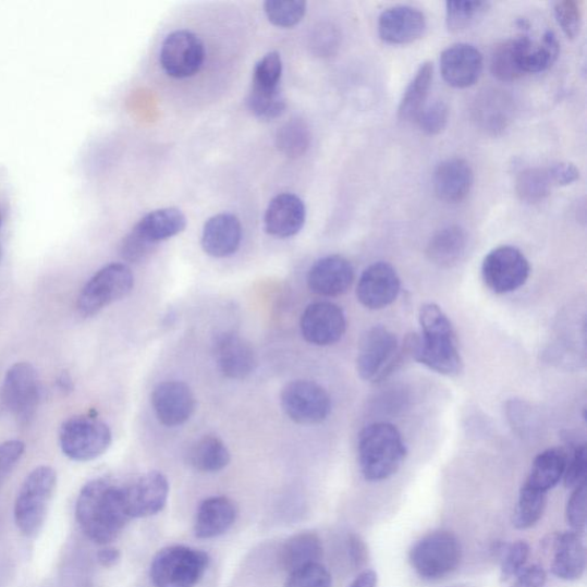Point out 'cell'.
<instances>
[{
  "mask_svg": "<svg viewBox=\"0 0 587 587\" xmlns=\"http://www.w3.org/2000/svg\"><path fill=\"white\" fill-rule=\"evenodd\" d=\"M0 225H2V212H0Z\"/></svg>",
  "mask_w": 587,
  "mask_h": 587,
  "instance_id": "obj_58",
  "label": "cell"
},
{
  "mask_svg": "<svg viewBox=\"0 0 587 587\" xmlns=\"http://www.w3.org/2000/svg\"><path fill=\"white\" fill-rule=\"evenodd\" d=\"M187 225L185 215L178 208H162L147 213L133 229L147 243L157 246L182 233Z\"/></svg>",
  "mask_w": 587,
  "mask_h": 587,
  "instance_id": "obj_29",
  "label": "cell"
},
{
  "mask_svg": "<svg viewBox=\"0 0 587 587\" xmlns=\"http://www.w3.org/2000/svg\"><path fill=\"white\" fill-rule=\"evenodd\" d=\"M490 69L493 76L503 82H512L525 75L518 66L514 39L500 42L494 48Z\"/></svg>",
  "mask_w": 587,
  "mask_h": 587,
  "instance_id": "obj_39",
  "label": "cell"
},
{
  "mask_svg": "<svg viewBox=\"0 0 587 587\" xmlns=\"http://www.w3.org/2000/svg\"><path fill=\"white\" fill-rule=\"evenodd\" d=\"M134 285V274L125 265H108L86 282L77 299V309L84 317L95 316L132 293Z\"/></svg>",
  "mask_w": 587,
  "mask_h": 587,
  "instance_id": "obj_7",
  "label": "cell"
},
{
  "mask_svg": "<svg viewBox=\"0 0 587 587\" xmlns=\"http://www.w3.org/2000/svg\"><path fill=\"white\" fill-rule=\"evenodd\" d=\"M475 113L478 123L497 134L507 126L511 111L504 96L490 94L478 100Z\"/></svg>",
  "mask_w": 587,
  "mask_h": 587,
  "instance_id": "obj_37",
  "label": "cell"
},
{
  "mask_svg": "<svg viewBox=\"0 0 587 587\" xmlns=\"http://www.w3.org/2000/svg\"><path fill=\"white\" fill-rule=\"evenodd\" d=\"M529 554L530 548L525 540H517L506 547L503 551L502 565H500L502 582H507L524 572Z\"/></svg>",
  "mask_w": 587,
  "mask_h": 587,
  "instance_id": "obj_43",
  "label": "cell"
},
{
  "mask_svg": "<svg viewBox=\"0 0 587 587\" xmlns=\"http://www.w3.org/2000/svg\"><path fill=\"white\" fill-rule=\"evenodd\" d=\"M378 575L374 571H365L358 575L350 587H377Z\"/></svg>",
  "mask_w": 587,
  "mask_h": 587,
  "instance_id": "obj_56",
  "label": "cell"
},
{
  "mask_svg": "<svg viewBox=\"0 0 587 587\" xmlns=\"http://www.w3.org/2000/svg\"><path fill=\"white\" fill-rule=\"evenodd\" d=\"M307 219L306 205L292 193L277 195L266 211V231L276 237L286 239L296 235Z\"/></svg>",
  "mask_w": 587,
  "mask_h": 587,
  "instance_id": "obj_22",
  "label": "cell"
},
{
  "mask_svg": "<svg viewBox=\"0 0 587 587\" xmlns=\"http://www.w3.org/2000/svg\"><path fill=\"white\" fill-rule=\"evenodd\" d=\"M76 516L85 536L100 546L115 540L130 521L121 487L101 478L82 489Z\"/></svg>",
  "mask_w": 587,
  "mask_h": 587,
  "instance_id": "obj_2",
  "label": "cell"
},
{
  "mask_svg": "<svg viewBox=\"0 0 587 587\" xmlns=\"http://www.w3.org/2000/svg\"><path fill=\"white\" fill-rule=\"evenodd\" d=\"M215 358L222 375L232 380H243L255 372L257 366L253 346L242 337L223 333L215 342Z\"/></svg>",
  "mask_w": 587,
  "mask_h": 587,
  "instance_id": "obj_21",
  "label": "cell"
},
{
  "mask_svg": "<svg viewBox=\"0 0 587 587\" xmlns=\"http://www.w3.org/2000/svg\"><path fill=\"white\" fill-rule=\"evenodd\" d=\"M565 517L572 531L583 534L586 528V484L573 489L565 507Z\"/></svg>",
  "mask_w": 587,
  "mask_h": 587,
  "instance_id": "obj_49",
  "label": "cell"
},
{
  "mask_svg": "<svg viewBox=\"0 0 587 587\" xmlns=\"http://www.w3.org/2000/svg\"><path fill=\"white\" fill-rule=\"evenodd\" d=\"M586 570V549L580 534L562 533L553 542L552 574L562 580H577Z\"/></svg>",
  "mask_w": 587,
  "mask_h": 587,
  "instance_id": "obj_26",
  "label": "cell"
},
{
  "mask_svg": "<svg viewBox=\"0 0 587 587\" xmlns=\"http://www.w3.org/2000/svg\"><path fill=\"white\" fill-rule=\"evenodd\" d=\"M0 254H2V250H0Z\"/></svg>",
  "mask_w": 587,
  "mask_h": 587,
  "instance_id": "obj_59",
  "label": "cell"
},
{
  "mask_svg": "<svg viewBox=\"0 0 587 587\" xmlns=\"http://www.w3.org/2000/svg\"><path fill=\"white\" fill-rule=\"evenodd\" d=\"M209 555L183 546L162 549L150 563L149 576L156 587H195L205 576Z\"/></svg>",
  "mask_w": 587,
  "mask_h": 587,
  "instance_id": "obj_5",
  "label": "cell"
},
{
  "mask_svg": "<svg viewBox=\"0 0 587 587\" xmlns=\"http://www.w3.org/2000/svg\"><path fill=\"white\" fill-rule=\"evenodd\" d=\"M554 13L559 26L570 38H575L582 28L583 12L580 4L575 0H563L554 5Z\"/></svg>",
  "mask_w": 587,
  "mask_h": 587,
  "instance_id": "obj_46",
  "label": "cell"
},
{
  "mask_svg": "<svg viewBox=\"0 0 587 587\" xmlns=\"http://www.w3.org/2000/svg\"><path fill=\"white\" fill-rule=\"evenodd\" d=\"M421 334L407 340L406 351L418 363L443 376H460L464 360L453 326L435 303L424 304L419 311Z\"/></svg>",
  "mask_w": 587,
  "mask_h": 587,
  "instance_id": "obj_1",
  "label": "cell"
},
{
  "mask_svg": "<svg viewBox=\"0 0 587 587\" xmlns=\"http://www.w3.org/2000/svg\"><path fill=\"white\" fill-rule=\"evenodd\" d=\"M548 493L538 491L527 485L522 486L514 511L513 525L516 529L527 530L538 524L546 512Z\"/></svg>",
  "mask_w": 587,
  "mask_h": 587,
  "instance_id": "obj_34",
  "label": "cell"
},
{
  "mask_svg": "<svg viewBox=\"0 0 587 587\" xmlns=\"http://www.w3.org/2000/svg\"><path fill=\"white\" fill-rule=\"evenodd\" d=\"M26 445L21 441H8L0 444V485L23 458Z\"/></svg>",
  "mask_w": 587,
  "mask_h": 587,
  "instance_id": "obj_51",
  "label": "cell"
},
{
  "mask_svg": "<svg viewBox=\"0 0 587 587\" xmlns=\"http://www.w3.org/2000/svg\"><path fill=\"white\" fill-rule=\"evenodd\" d=\"M530 271V264L525 254L513 246L492 249L482 264L485 284L496 294L517 291L526 284Z\"/></svg>",
  "mask_w": 587,
  "mask_h": 587,
  "instance_id": "obj_10",
  "label": "cell"
},
{
  "mask_svg": "<svg viewBox=\"0 0 587 587\" xmlns=\"http://www.w3.org/2000/svg\"><path fill=\"white\" fill-rule=\"evenodd\" d=\"M5 406L21 424L35 417L40 388L36 369L29 363H16L8 371L3 386Z\"/></svg>",
  "mask_w": 587,
  "mask_h": 587,
  "instance_id": "obj_13",
  "label": "cell"
},
{
  "mask_svg": "<svg viewBox=\"0 0 587 587\" xmlns=\"http://www.w3.org/2000/svg\"><path fill=\"white\" fill-rule=\"evenodd\" d=\"M427 28L425 14L416 8L400 5L384 10L378 21L380 38L403 46L419 39Z\"/></svg>",
  "mask_w": 587,
  "mask_h": 587,
  "instance_id": "obj_20",
  "label": "cell"
},
{
  "mask_svg": "<svg viewBox=\"0 0 587 587\" xmlns=\"http://www.w3.org/2000/svg\"><path fill=\"white\" fill-rule=\"evenodd\" d=\"M587 454L584 444L574 449L565 466L563 482L565 488L575 489L586 484Z\"/></svg>",
  "mask_w": 587,
  "mask_h": 587,
  "instance_id": "obj_48",
  "label": "cell"
},
{
  "mask_svg": "<svg viewBox=\"0 0 587 587\" xmlns=\"http://www.w3.org/2000/svg\"><path fill=\"white\" fill-rule=\"evenodd\" d=\"M59 441L63 454L70 460L91 462L111 447L112 431L97 418L73 417L62 424Z\"/></svg>",
  "mask_w": 587,
  "mask_h": 587,
  "instance_id": "obj_8",
  "label": "cell"
},
{
  "mask_svg": "<svg viewBox=\"0 0 587 587\" xmlns=\"http://www.w3.org/2000/svg\"><path fill=\"white\" fill-rule=\"evenodd\" d=\"M281 406L288 417L299 425H316L329 418L331 398L320 384L298 380L289 383L281 393Z\"/></svg>",
  "mask_w": 587,
  "mask_h": 587,
  "instance_id": "obj_11",
  "label": "cell"
},
{
  "mask_svg": "<svg viewBox=\"0 0 587 587\" xmlns=\"http://www.w3.org/2000/svg\"><path fill=\"white\" fill-rule=\"evenodd\" d=\"M518 66L524 74L547 71L558 59L560 46L553 32L543 34L540 41L528 36L514 38Z\"/></svg>",
  "mask_w": 587,
  "mask_h": 587,
  "instance_id": "obj_27",
  "label": "cell"
},
{
  "mask_svg": "<svg viewBox=\"0 0 587 587\" xmlns=\"http://www.w3.org/2000/svg\"><path fill=\"white\" fill-rule=\"evenodd\" d=\"M432 183L440 200L460 204L468 197L474 183V173L464 159H448L435 170Z\"/></svg>",
  "mask_w": 587,
  "mask_h": 587,
  "instance_id": "obj_23",
  "label": "cell"
},
{
  "mask_svg": "<svg viewBox=\"0 0 587 587\" xmlns=\"http://www.w3.org/2000/svg\"><path fill=\"white\" fill-rule=\"evenodd\" d=\"M433 66L424 62L415 77L407 85L399 107V117L403 121H416L426 107L431 88Z\"/></svg>",
  "mask_w": 587,
  "mask_h": 587,
  "instance_id": "obj_33",
  "label": "cell"
},
{
  "mask_svg": "<svg viewBox=\"0 0 587 587\" xmlns=\"http://www.w3.org/2000/svg\"><path fill=\"white\" fill-rule=\"evenodd\" d=\"M568 455L561 449H549L539 453L533 463L525 485L549 493L562 480Z\"/></svg>",
  "mask_w": 587,
  "mask_h": 587,
  "instance_id": "obj_31",
  "label": "cell"
},
{
  "mask_svg": "<svg viewBox=\"0 0 587 587\" xmlns=\"http://www.w3.org/2000/svg\"><path fill=\"white\" fill-rule=\"evenodd\" d=\"M548 169L554 186H568L577 182L580 176L577 167L568 162L555 163Z\"/></svg>",
  "mask_w": 587,
  "mask_h": 587,
  "instance_id": "obj_52",
  "label": "cell"
},
{
  "mask_svg": "<svg viewBox=\"0 0 587 587\" xmlns=\"http://www.w3.org/2000/svg\"><path fill=\"white\" fill-rule=\"evenodd\" d=\"M58 386L61 391H72L73 390V382L69 375L62 374L58 379Z\"/></svg>",
  "mask_w": 587,
  "mask_h": 587,
  "instance_id": "obj_57",
  "label": "cell"
},
{
  "mask_svg": "<svg viewBox=\"0 0 587 587\" xmlns=\"http://www.w3.org/2000/svg\"><path fill=\"white\" fill-rule=\"evenodd\" d=\"M151 405L162 425L179 427L193 416L195 399L186 383L166 381L155 389Z\"/></svg>",
  "mask_w": 587,
  "mask_h": 587,
  "instance_id": "obj_17",
  "label": "cell"
},
{
  "mask_svg": "<svg viewBox=\"0 0 587 587\" xmlns=\"http://www.w3.org/2000/svg\"><path fill=\"white\" fill-rule=\"evenodd\" d=\"M284 587H333V578L321 563H315L289 574Z\"/></svg>",
  "mask_w": 587,
  "mask_h": 587,
  "instance_id": "obj_44",
  "label": "cell"
},
{
  "mask_svg": "<svg viewBox=\"0 0 587 587\" xmlns=\"http://www.w3.org/2000/svg\"><path fill=\"white\" fill-rule=\"evenodd\" d=\"M265 11L270 23L279 28H292L306 15L307 3L301 0H268Z\"/></svg>",
  "mask_w": 587,
  "mask_h": 587,
  "instance_id": "obj_38",
  "label": "cell"
},
{
  "mask_svg": "<svg viewBox=\"0 0 587 587\" xmlns=\"http://www.w3.org/2000/svg\"><path fill=\"white\" fill-rule=\"evenodd\" d=\"M553 186L548 168H529L518 173L515 191L521 201L534 205L546 200Z\"/></svg>",
  "mask_w": 587,
  "mask_h": 587,
  "instance_id": "obj_35",
  "label": "cell"
},
{
  "mask_svg": "<svg viewBox=\"0 0 587 587\" xmlns=\"http://www.w3.org/2000/svg\"><path fill=\"white\" fill-rule=\"evenodd\" d=\"M243 227L232 213H219L209 219L203 231L204 250L217 258L233 255L241 247Z\"/></svg>",
  "mask_w": 587,
  "mask_h": 587,
  "instance_id": "obj_24",
  "label": "cell"
},
{
  "mask_svg": "<svg viewBox=\"0 0 587 587\" xmlns=\"http://www.w3.org/2000/svg\"><path fill=\"white\" fill-rule=\"evenodd\" d=\"M56 487L57 473L52 467H37L27 476L14 507L15 524L21 533L30 537L45 525Z\"/></svg>",
  "mask_w": 587,
  "mask_h": 587,
  "instance_id": "obj_6",
  "label": "cell"
},
{
  "mask_svg": "<svg viewBox=\"0 0 587 587\" xmlns=\"http://www.w3.org/2000/svg\"><path fill=\"white\" fill-rule=\"evenodd\" d=\"M401 347L398 337L383 328L375 326L362 338L357 371L368 382H380L395 371L401 362Z\"/></svg>",
  "mask_w": 587,
  "mask_h": 587,
  "instance_id": "obj_9",
  "label": "cell"
},
{
  "mask_svg": "<svg viewBox=\"0 0 587 587\" xmlns=\"http://www.w3.org/2000/svg\"><path fill=\"white\" fill-rule=\"evenodd\" d=\"M355 270L353 265L340 255L326 256L317 260L308 274L311 292L325 297L343 295L353 286Z\"/></svg>",
  "mask_w": 587,
  "mask_h": 587,
  "instance_id": "obj_19",
  "label": "cell"
},
{
  "mask_svg": "<svg viewBox=\"0 0 587 587\" xmlns=\"http://www.w3.org/2000/svg\"><path fill=\"white\" fill-rule=\"evenodd\" d=\"M323 555L322 541L311 531L291 536L279 550V564L282 571L291 574L308 565L320 563Z\"/></svg>",
  "mask_w": 587,
  "mask_h": 587,
  "instance_id": "obj_28",
  "label": "cell"
},
{
  "mask_svg": "<svg viewBox=\"0 0 587 587\" xmlns=\"http://www.w3.org/2000/svg\"><path fill=\"white\" fill-rule=\"evenodd\" d=\"M237 516V510L228 497H210L200 504L194 521V534L199 539H212L229 531Z\"/></svg>",
  "mask_w": 587,
  "mask_h": 587,
  "instance_id": "obj_25",
  "label": "cell"
},
{
  "mask_svg": "<svg viewBox=\"0 0 587 587\" xmlns=\"http://www.w3.org/2000/svg\"><path fill=\"white\" fill-rule=\"evenodd\" d=\"M347 547H350V554L352 561L356 567H360L366 562L367 550L364 541L356 535H352L347 540Z\"/></svg>",
  "mask_w": 587,
  "mask_h": 587,
  "instance_id": "obj_54",
  "label": "cell"
},
{
  "mask_svg": "<svg viewBox=\"0 0 587 587\" xmlns=\"http://www.w3.org/2000/svg\"><path fill=\"white\" fill-rule=\"evenodd\" d=\"M407 450L399 429L388 423H376L360 432L358 461L367 481L380 482L399 472Z\"/></svg>",
  "mask_w": 587,
  "mask_h": 587,
  "instance_id": "obj_3",
  "label": "cell"
},
{
  "mask_svg": "<svg viewBox=\"0 0 587 587\" xmlns=\"http://www.w3.org/2000/svg\"><path fill=\"white\" fill-rule=\"evenodd\" d=\"M440 63L444 81L458 89L469 88L484 71L482 53L468 42H458L445 49Z\"/></svg>",
  "mask_w": 587,
  "mask_h": 587,
  "instance_id": "obj_18",
  "label": "cell"
},
{
  "mask_svg": "<svg viewBox=\"0 0 587 587\" xmlns=\"http://www.w3.org/2000/svg\"><path fill=\"white\" fill-rule=\"evenodd\" d=\"M547 579V572L540 565L535 564L519 573L511 587H543Z\"/></svg>",
  "mask_w": 587,
  "mask_h": 587,
  "instance_id": "obj_53",
  "label": "cell"
},
{
  "mask_svg": "<svg viewBox=\"0 0 587 587\" xmlns=\"http://www.w3.org/2000/svg\"><path fill=\"white\" fill-rule=\"evenodd\" d=\"M346 330L343 310L331 302H316L301 318V332L307 342L328 346L339 342Z\"/></svg>",
  "mask_w": 587,
  "mask_h": 587,
  "instance_id": "obj_15",
  "label": "cell"
},
{
  "mask_svg": "<svg viewBox=\"0 0 587 587\" xmlns=\"http://www.w3.org/2000/svg\"><path fill=\"white\" fill-rule=\"evenodd\" d=\"M408 559L421 578L438 580L458 570L463 559L462 543L450 531H432L412 547Z\"/></svg>",
  "mask_w": 587,
  "mask_h": 587,
  "instance_id": "obj_4",
  "label": "cell"
},
{
  "mask_svg": "<svg viewBox=\"0 0 587 587\" xmlns=\"http://www.w3.org/2000/svg\"><path fill=\"white\" fill-rule=\"evenodd\" d=\"M311 133L308 124L301 119H292L277 133V148L288 158L302 157L309 149Z\"/></svg>",
  "mask_w": 587,
  "mask_h": 587,
  "instance_id": "obj_36",
  "label": "cell"
},
{
  "mask_svg": "<svg viewBox=\"0 0 587 587\" xmlns=\"http://www.w3.org/2000/svg\"><path fill=\"white\" fill-rule=\"evenodd\" d=\"M247 105L249 111L259 120L271 121L285 112L286 101L281 91L259 93L250 90Z\"/></svg>",
  "mask_w": 587,
  "mask_h": 587,
  "instance_id": "obj_42",
  "label": "cell"
},
{
  "mask_svg": "<svg viewBox=\"0 0 587 587\" xmlns=\"http://www.w3.org/2000/svg\"><path fill=\"white\" fill-rule=\"evenodd\" d=\"M282 76V60L278 52H270L255 66L252 89L277 91Z\"/></svg>",
  "mask_w": 587,
  "mask_h": 587,
  "instance_id": "obj_40",
  "label": "cell"
},
{
  "mask_svg": "<svg viewBox=\"0 0 587 587\" xmlns=\"http://www.w3.org/2000/svg\"><path fill=\"white\" fill-rule=\"evenodd\" d=\"M416 121L425 134L437 136L448 125L449 107L444 101H435L424 108Z\"/></svg>",
  "mask_w": 587,
  "mask_h": 587,
  "instance_id": "obj_45",
  "label": "cell"
},
{
  "mask_svg": "<svg viewBox=\"0 0 587 587\" xmlns=\"http://www.w3.org/2000/svg\"><path fill=\"white\" fill-rule=\"evenodd\" d=\"M341 42V34L339 29L331 24H322L318 26L311 36V49L319 57L334 56Z\"/></svg>",
  "mask_w": 587,
  "mask_h": 587,
  "instance_id": "obj_47",
  "label": "cell"
},
{
  "mask_svg": "<svg viewBox=\"0 0 587 587\" xmlns=\"http://www.w3.org/2000/svg\"><path fill=\"white\" fill-rule=\"evenodd\" d=\"M401 292V279L393 266L377 262L360 276L357 298L369 310H381L393 304Z\"/></svg>",
  "mask_w": 587,
  "mask_h": 587,
  "instance_id": "obj_16",
  "label": "cell"
},
{
  "mask_svg": "<svg viewBox=\"0 0 587 587\" xmlns=\"http://www.w3.org/2000/svg\"><path fill=\"white\" fill-rule=\"evenodd\" d=\"M205 58L203 40L188 30H178L167 36L160 52L163 71L170 77L180 80L198 74Z\"/></svg>",
  "mask_w": 587,
  "mask_h": 587,
  "instance_id": "obj_12",
  "label": "cell"
},
{
  "mask_svg": "<svg viewBox=\"0 0 587 587\" xmlns=\"http://www.w3.org/2000/svg\"><path fill=\"white\" fill-rule=\"evenodd\" d=\"M155 248V245L147 243L136 232L132 231L123 239L120 246V254L127 262L138 264L154 252Z\"/></svg>",
  "mask_w": 587,
  "mask_h": 587,
  "instance_id": "obj_50",
  "label": "cell"
},
{
  "mask_svg": "<svg viewBox=\"0 0 587 587\" xmlns=\"http://www.w3.org/2000/svg\"><path fill=\"white\" fill-rule=\"evenodd\" d=\"M447 25L451 32H460L474 25L489 9L487 2H448Z\"/></svg>",
  "mask_w": 587,
  "mask_h": 587,
  "instance_id": "obj_41",
  "label": "cell"
},
{
  "mask_svg": "<svg viewBox=\"0 0 587 587\" xmlns=\"http://www.w3.org/2000/svg\"><path fill=\"white\" fill-rule=\"evenodd\" d=\"M467 249V234L458 225H451L435 233L427 247L428 258L441 268L460 262Z\"/></svg>",
  "mask_w": 587,
  "mask_h": 587,
  "instance_id": "obj_30",
  "label": "cell"
},
{
  "mask_svg": "<svg viewBox=\"0 0 587 587\" xmlns=\"http://www.w3.org/2000/svg\"><path fill=\"white\" fill-rule=\"evenodd\" d=\"M120 559H121V553L115 548L106 547L105 549L100 550L98 553V561L106 568L114 567V565L119 563Z\"/></svg>",
  "mask_w": 587,
  "mask_h": 587,
  "instance_id": "obj_55",
  "label": "cell"
},
{
  "mask_svg": "<svg viewBox=\"0 0 587 587\" xmlns=\"http://www.w3.org/2000/svg\"><path fill=\"white\" fill-rule=\"evenodd\" d=\"M188 464L203 473L223 470L231 462L227 445L219 438L208 435L195 442L187 454Z\"/></svg>",
  "mask_w": 587,
  "mask_h": 587,
  "instance_id": "obj_32",
  "label": "cell"
},
{
  "mask_svg": "<svg viewBox=\"0 0 587 587\" xmlns=\"http://www.w3.org/2000/svg\"><path fill=\"white\" fill-rule=\"evenodd\" d=\"M130 519L149 517L163 511L169 498V482L160 472H148L121 487Z\"/></svg>",
  "mask_w": 587,
  "mask_h": 587,
  "instance_id": "obj_14",
  "label": "cell"
}]
</instances>
